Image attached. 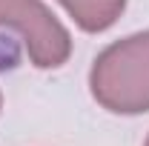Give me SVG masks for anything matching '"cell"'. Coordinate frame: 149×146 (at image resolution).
<instances>
[{"label": "cell", "instance_id": "6da1fadb", "mask_svg": "<svg viewBox=\"0 0 149 146\" xmlns=\"http://www.w3.org/2000/svg\"><path fill=\"white\" fill-rule=\"evenodd\" d=\"M89 92L112 115L149 112V29L109 43L92 60Z\"/></svg>", "mask_w": 149, "mask_h": 146}, {"label": "cell", "instance_id": "7a4b0ae2", "mask_svg": "<svg viewBox=\"0 0 149 146\" xmlns=\"http://www.w3.org/2000/svg\"><path fill=\"white\" fill-rule=\"evenodd\" d=\"M0 29L20 37L35 69H60L72 57V35L43 0H0Z\"/></svg>", "mask_w": 149, "mask_h": 146}, {"label": "cell", "instance_id": "3957f363", "mask_svg": "<svg viewBox=\"0 0 149 146\" xmlns=\"http://www.w3.org/2000/svg\"><path fill=\"white\" fill-rule=\"evenodd\" d=\"M57 3L86 35H100L112 29L126 9V0H57Z\"/></svg>", "mask_w": 149, "mask_h": 146}, {"label": "cell", "instance_id": "277c9868", "mask_svg": "<svg viewBox=\"0 0 149 146\" xmlns=\"http://www.w3.org/2000/svg\"><path fill=\"white\" fill-rule=\"evenodd\" d=\"M0 109H3V95H0Z\"/></svg>", "mask_w": 149, "mask_h": 146}, {"label": "cell", "instance_id": "5b68a950", "mask_svg": "<svg viewBox=\"0 0 149 146\" xmlns=\"http://www.w3.org/2000/svg\"><path fill=\"white\" fill-rule=\"evenodd\" d=\"M143 146H149V138H146V143H143Z\"/></svg>", "mask_w": 149, "mask_h": 146}]
</instances>
